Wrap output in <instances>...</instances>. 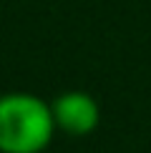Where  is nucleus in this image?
<instances>
[{"label":"nucleus","instance_id":"1","mask_svg":"<svg viewBox=\"0 0 151 153\" xmlns=\"http://www.w3.org/2000/svg\"><path fill=\"white\" fill-rule=\"evenodd\" d=\"M58 128L53 108L30 93L0 95V153H40Z\"/></svg>","mask_w":151,"mask_h":153},{"label":"nucleus","instance_id":"2","mask_svg":"<svg viewBox=\"0 0 151 153\" xmlns=\"http://www.w3.org/2000/svg\"><path fill=\"white\" fill-rule=\"evenodd\" d=\"M55 126L71 136H88L98 126V103L83 91H68L50 103Z\"/></svg>","mask_w":151,"mask_h":153}]
</instances>
